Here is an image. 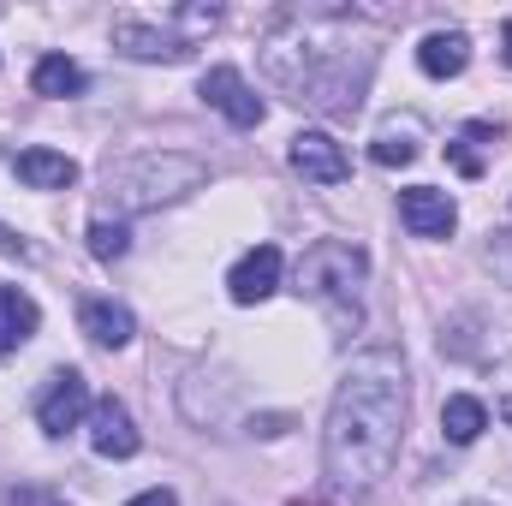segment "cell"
<instances>
[{"label":"cell","instance_id":"6da1fadb","mask_svg":"<svg viewBox=\"0 0 512 506\" xmlns=\"http://www.w3.org/2000/svg\"><path fill=\"white\" fill-rule=\"evenodd\" d=\"M405 417H411L405 358L393 346L358 352L334 387L328 429H322V471L340 495H370L393 477L405 447Z\"/></svg>","mask_w":512,"mask_h":506},{"label":"cell","instance_id":"7a4b0ae2","mask_svg":"<svg viewBox=\"0 0 512 506\" xmlns=\"http://www.w3.org/2000/svg\"><path fill=\"white\" fill-rule=\"evenodd\" d=\"M340 24H346V12H292L286 30L262 48L268 78L298 108H316L328 120H352L364 108L370 72H376V48L352 42Z\"/></svg>","mask_w":512,"mask_h":506},{"label":"cell","instance_id":"3957f363","mask_svg":"<svg viewBox=\"0 0 512 506\" xmlns=\"http://www.w3.org/2000/svg\"><path fill=\"white\" fill-rule=\"evenodd\" d=\"M364 280H370V256L358 245H346V239H316L298 256V292L328 310L334 334H358V322H364Z\"/></svg>","mask_w":512,"mask_h":506},{"label":"cell","instance_id":"277c9868","mask_svg":"<svg viewBox=\"0 0 512 506\" xmlns=\"http://www.w3.org/2000/svg\"><path fill=\"white\" fill-rule=\"evenodd\" d=\"M209 179V167L197 155H179V149H143L120 167H108V203L120 215H137V209H161V203H179L191 197L197 185Z\"/></svg>","mask_w":512,"mask_h":506},{"label":"cell","instance_id":"5b68a950","mask_svg":"<svg viewBox=\"0 0 512 506\" xmlns=\"http://www.w3.org/2000/svg\"><path fill=\"white\" fill-rule=\"evenodd\" d=\"M90 381L78 376V370H60V376H48L42 387V399H36V423L48 429V435H66V429H78L84 417H90Z\"/></svg>","mask_w":512,"mask_h":506},{"label":"cell","instance_id":"8992f818","mask_svg":"<svg viewBox=\"0 0 512 506\" xmlns=\"http://www.w3.org/2000/svg\"><path fill=\"white\" fill-rule=\"evenodd\" d=\"M197 96H203L209 108H221V114H227V120H233L239 131L262 126V114H268V108H262V96H256L251 84H245V72H233V66H209Z\"/></svg>","mask_w":512,"mask_h":506},{"label":"cell","instance_id":"52a82bcc","mask_svg":"<svg viewBox=\"0 0 512 506\" xmlns=\"http://www.w3.org/2000/svg\"><path fill=\"white\" fill-rule=\"evenodd\" d=\"M399 221L411 227V239H447V233L459 227V209H453L447 191L411 185V191H399Z\"/></svg>","mask_w":512,"mask_h":506},{"label":"cell","instance_id":"ba28073f","mask_svg":"<svg viewBox=\"0 0 512 506\" xmlns=\"http://www.w3.org/2000/svg\"><path fill=\"white\" fill-rule=\"evenodd\" d=\"M114 48L131 54V60H167V66H179L191 54V36H173V30L143 24V18H114Z\"/></svg>","mask_w":512,"mask_h":506},{"label":"cell","instance_id":"9c48e42d","mask_svg":"<svg viewBox=\"0 0 512 506\" xmlns=\"http://www.w3.org/2000/svg\"><path fill=\"white\" fill-rule=\"evenodd\" d=\"M292 167L304 179H316V185H340L352 173V161H346V149H340L334 131H298L292 137Z\"/></svg>","mask_w":512,"mask_h":506},{"label":"cell","instance_id":"30bf717a","mask_svg":"<svg viewBox=\"0 0 512 506\" xmlns=\"http://www.w3.org/2000/svg\"><path fill=\"white\" fill-rule=\"evenodd\" d=\"M90 447H96L102 459H131V453L143 447V435H137L131 411L120 405V399H114V393L90 405Z\"/></svg>","mask_w":512,"mask_h":506},{"label":"cell","instance_id":"8fae6325","mask_svg":"<svg viewBox=\"0 0 512 506\" xmlns=\"http://www.w3.org/2000/svg\"><path fill=\"white\" fill-rule=\"evenodd\" d=\"M280 286V251L274 245H256L233 262V274H227V292H233V304H262L268 292Z\"/></svg>","mask_w":512,"mask_h":506},{"label":"cell","instance_id":"7c38bea8","mask_svg":"<svg viewBox=\"0 0 512 506\" xmlns=\"http://www.w3.org/2000/svg\"><path fill=\"white\" fill-rule=\"evenodd\" d=\"M12 167H18V179L30 191H66V185H78V161L60 155V149H18Z\"/></svg>","mask_w":512,"mask_h":506},{"label":"cell","instance_id":"4fadbf2b","mask_svg":"<svg viewBox=\"0 0 512 506\" xmlns=\"http://www.w3.org/2000/svg\"><path fill=\"white\" fill-rule=\"evenodd\" d=\"M417 66H423L429 78H459V72L471 66V36H465V30H429L423 48H417Z\"/></svg>","mask_w":512,"mask_h":506},{"label":"cell","instance_id":"5bb4252c","mask_svg":"<svg viewBox=\"0 0 512 506\" xmlns=\"http://www.w3.org/2000/svg\"><path fill=\"white\" fill-rule=\"evenodd\" d=\"M36 322H42L36 298L18 292V286H0V358H12V352L36 334Z\"/></svg>","mask_w":512,"mask_h":506},{"label":"cell","instance_id":"9a60e30c","mask_svg":"<svg viewBox=\"0 0 512 506\" xmlns=\"http://www.w3.org/2000/svg\"><path fill=\"white\" fill-rule=\"evenodd\" d=\"M78 322H84V334H90L96 346H108V352H120V346H131V334H137L131 310H126V304H108V298H90Z\"/></svg>","mask_w":512,"mask_h":506},{"label":"cell","instance_id":"2e32d148","mask_svg":"<svg viewBox=\"0 0 512 506\" xmlns=\"http://www.w3.org/2000/svg\"><path fill=\"white\" fill-rule=\"evenodd\" d=\"M84 66L78 60H66V54H48V60H36V72H30V90L36 96H54V102H66V96H84Z\"/></svg>","mask_w":512,"mask_h":506},{"label":"cell","instance_id":"e0dca14e","mask_svg":"<svg viewBox=\"0 0 512 506\" xmlns=\"http://www.w3.org/2000/svg\"><path fill=\"white\" fill-rule=\"evenodd\" d=\"M483 429H489V405H483V399H471V393H453V399L441 405V435H447L453 447H471Z\"/></svg>","mask_w":512,"mask_h":506},{"label":"cell","instance_id":"ac0fdd59","mask_svg":"<svg viewBox=\"0 0 512 506\" xmlns=\"http://www.w3.org/2000/svg\"><path fill=\"white\" fill-rule=\"evenodd\" d=\"M370 161L376 167H405L417 161V126H387L376 143H370Z\"/></svg>","mask_w":512,"mask_h":506},{"label":"cell","instance_id":"d6986e66","mask_svg":"<svg viewBox=\"0 0 512 506\" xmlns=\"http://www.w3.org/2000/svg\"><path fill=\"white\" fill-rule=\"evenodd\" d=\"M126 245H131L126 221H108V215H96V221H90V251L102 256V262H114V256H126Z\"/></svg>","mask_w":512,"mask_h":506},{"label":"cell","instance_id":"ffe728a7","mask_svg":"<svg viewBox=\"0 0 512 506\" xmlns=\"http://www.w3.org/2000/svg\"><path fill=\"white\" fill-rule=\"evenodd\" d=\"M447 155H453V167H459V173H465V179H477V173H483V155H477V149H471V137H465V131H459V137H453V143H447Z\"/></svg>","mask_w":512,"mask_h":506},{"label":"cell","instance_id":"44dd1931","mask_svg":"<svg viewBox=\"0 0 512 506\" xmlns=\"http://www.w3.org/2000/svg\"><path fill=\"white\" fill-rule=\"evenodd\" d=\"M6 506H66V501H60V495H48V489H12Z\"/></svg>","mask_w":512,"mask_h":506},{"label":"cell","instance_id":"7402d4cb","mask_svg":"<svg viewBox=\"0 0 512 506\" xmlns=\"http://www.w3.org/2000/svg\"><path fill=\"white\" fill-rule=\"evenodd\" d=\"M0 256H30V245H24V239L6 227V221H0Z\"/></svg>","mask_w":512,"mask_h":506},{"label":"cell","instance_id":"603a6c76","mask_svg":"<svg viewBox=\"0 0 512 506\" xmlns=\"http://www.w3.org/2000/svg\"><path fill=\"white\" fill-rule=\"evenodd\" d=\"M126 506H179V501H173L167 489H143V495H137V501H126Z\"/></svg>","mask_w":512,"mask_h":506},{"label":"cell","instance_id":"cb8c5ba5","mask_svg":"<svg viewBox=\"0 0 512 506\" xmlns=\"http://www.w3.org/2000/svg\"><path fill=\"white\" fill-rule=\"evenodd\" d=\"M251 429L256 435H286V417H256Z\"/></svg>","mask_w":512,"mask_h":506},{"label":"cell","instance_id":"d4e9b609","mask_svg":"<svg viewBox=\"0 0 512 506\" xmlns=\"http://www.w3.org/2000/svg\"><path fill=\"white\" fill-rule=\"evenodd\" d=\"M501 42H507V48H501V60L512 66V18H507V30H501Z\"/></svg>","mask_w":512,"mask_h":506},{"label":"cell","instance_id":"484cf974","mask_svg":"<svg viewBox=\"0 0 512 506\" xmlns=\"http://www.w3.org/2000/svg\"><path fill=\"white\" fill-rule=\"evenodd\" d=\"M501 417H507V423H512V393H507V399H501Z\"/></svg>","mask_w":512,"mask_h":506},{"label":"cell","instance_id":"4316f807","mask_svg":"<svg viewBox=\"0 0 512 506\" xmlns=\"http://www.w3.org/2000/svg\"><path fill=\"white\" fill-rule=\"evenodd\" d=\"M465 506H489V501H465Z\"/></svg>","mask_w":512,"mask_h":506}]
</instances>
